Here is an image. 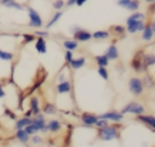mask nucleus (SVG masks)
<instances>
[{
    "instance_id": "50",
    "label": "nucleus",
    "mask_w": 155,
    "mask_h": 147,
    "mask_svg": "<svg viewBox=\"0 0 155 147\" xmlns=\"http://www.w3.org/2000/svg\"><path fill=\"white\" fill-rule=\"evenodd\" d=\"M147 2H154V0H145Z\"/></svg>"
},
{
    "instance_id": "49",
    "label": "nucleus",
    "mask_w": 155,
    "mask_h": 147,
    "mask_svg": "<svg viewBox=\"0 0 155 147\" xmlns=\"http://www.w3.org/2000/svg\"><path fill=\"white\" fill-rule=\"evenodd\" d=\"M7 1H10V0H0V4H1L2 6H4V5H5L6 2H7Z\"/></svg>"
},
{
    "instance_id": "17",
    "label": "nucleus",
    "mask_w": 155,
    "mask_h": 147,
    "mask_svg": "<svg viewBox=\"0 0 155 147\" xmlns=\"http://www.w3.org/2000/svg\"><path fill=\"white\" fill-rule=\"evenodd\" d=\"M85 62H86V60L84 58V57H79V58H73L70 62H69V64H70V67L73 68V69H80L81 67H84V64H85Z\"/></svg>"
},
{
    "instance_id": "28",
    "label": "nucleus",
    "mask_w": 155,
    "mask_h": 147,
    "mask_svg": "<svg viewBox=\"0 0 155 147\" xmlns=\"http://www.w3.org/2000/svg\"><path fill=\"white\" fill-rule=\"evenodd\" d=\"M142 83H143V86L145 85L147 87H153V86L155 85V84H154V81H153V79L150 78V75H149V74H145V75L143 77Z\"/></svg>"
},
{
    "instance_id": "27",
    "label": "nucleus",
    "mask_w": 155,
    "mask_h": 147,
    "mask_svg": "<svg viewBox=\"0 0 155 147\" xmlns=\"http://www.w3.org/2000/svg\"><path fill=\"white\" fill-rule=\"evenodd\" d=\"M62 15H63V13H62L61 11H58V12H56V13L53 15V17L51 18V21H50V22L47 23V26H46V28H47V29H48V28H51V27H52V26H53V24H54V23H56V22H57V21H58V19L61 18V17H62Z\"/></svg>"
},
{
    "instance_id": "21",
    "label": "nucleus",
    "mask_w": 155,
    "mask_h": 147,
    "mask_svg": "<svg viewBox=\"0 0 155 147\" xmlns=\"http://www.w3.org/2000/svg\"><path fill=\"white\" fill-rule=\"evenodd\" d=\"M47 129H48V131H52V132H56V131H58L59 129H61V123L58 121V120H51V121H48L47 123Z\"/></svg>"
},
{
    "instance_id": "38",
    "label": "nucleus",
    "mask_w": 155,
    "mask_h": 147,
    "mask_svg": "<svg viewBox=\"0 0 155 147\" xmlns=\"http://www.w3.org/2000/svg\"><path fill=\"white\" fill-rule=\"evenodd\" d=\"M64 58H65V62H70L71 60H73V52L70 51V50H67V52H65V56H64Z\"/></svg>"
},
{
    "instance_id": "39",
    "label": "nucleus",
    "mask_w": 155,
    "mask_h": 147,
    "mask_svg": "<svg viewBox=\"0 0 155 147\" xmlns=\"http://www.w3.org/2000/svg\"><path fill=\"white\" fill-rule=\"evenodd\" d=\"M5 114H6V115H8L12 120H16V118H17V117H16V114H15L12 111H10L8 108H5Z\"/></svg>"
},
{
    "instance_id": "14",
    "label": "nucleus",
    "mask_w": 155,
    "mask_h": 147,
    "mask_svg": "<svg viewBox=\"0 0 155 147\" xmlns=\"http://www.w3.org/2000/svg\"><path fill=\"white\" fill-rule=\"evenodd\" d=\"M16 138L19 142H22V143H27L29 141V134L24 130V128L23 129H17V131H16Z\"/></svg>"
},
{
    "instance_id": "22",
    "label": "nucleus",
    "mask_w": 155,
    "mask_h": 147,
    "mask_svg": "<svg viewBox=\"0 0 155 147\" xmlns=\"http://www.w3.org/2000/svg\"><path fill=\"white\" fill-rule=\"evenodd\" d=\"M63 46H64L67 50L73 51V50L78 49V41H76L75 39H74V40H65V41L63 43Z\"/></svg>"
},
{
    "instance_id": "24",
    "label": "nucleus",
    "mask_w": 155,
    "mask_h": 147,
    "mask_svg": "<svg viewBox=\"0 0 155 147\" xmlns=\"http://www.w3.org/2000/svg\"><path fill=\"white\" fill-rule=\"evenodd\" d=\"M4 6H6V7H10V9H16V10H19V11H22V10H24V7L19 4V2H17V1H15V0H10V1H7Z\"/></svg>"
},
{
    "instance_id": "19",
    "label": "nucleus",
    "mask_w": 155,
    "mask_h": 147,
    "mask_svg": "<svg viewBox=\"0 0 155 147\" xmlns=\"http://www.w3.org/2000/svg\"><path fill=\"white\" fill-rule=\"evenodd\" d=\"M30 123H31V119H30L29 117H23L22 119H19V120L16 121L15 128H16V130H17V129H23L24 126H27V125L30 124Z\"/></svg>"
},
{
    "instance_id": "4",
    "label": "nucleus",
    "mask_w": 155,
    "mask_h": 147,
    "mask_svg": "<svg viewBox=\"0 0 155 147\" xmlns=\"http://www.w3.org/2000/svg\"><path fill=\"white\" fill-rule=\"evenodd\" d=\"M128 89H130L131 94H133L136 96H139L143 92V83H142V79H139L137 77L131 78L130 81H128Z\"/></svg>"
},
{
    "instance_id": "34",
    "label": "nucleus",
    "mask_w": 155,
    "mask_h": 147,
    "mask_svg": "<svg viewBox=\"0 0 155 147\" xmlns=\"http://www.w3.org/2000/svg\"><path fill=\"white\" fill-rule=\"evenodd\" d=\"M111 29H113L116 34H124V33H125V30H126L122 26H119V24H117V26H113V27H111Z\"/></svg>"
},
{
    "instance_id": "29",
    "label": "nucleus",
    "mask_w": 155,
    "mask_h": 147,
    "mask_svg": "<svg viewBox=\"0 0 155 147\" xmlns=\"http://www.w3.org/2000/svg\"><path fill=\"white\" fill-rule=\"evenodd\" d=\"M0 58L4 60V61H11V60H13V53L8 52V51L0 50Z\"/></svg>"
},
{
    "instance_id": "41",
    "label": "nucleus",
    "mask_w": 155,
    "mask_h": 147,
    "mask_svg": "<svg viewBox=\"0 0 155 147\" xmlns=\"http://www.w3.org/2000/svg\"><path fill=\"white\" fill-rule=\"evenodd\" d=\"M130 2V0H117V4H119V6H121V7H126V5Z\"/></svg>"
},
{
    "instance_id": "1",
    "label": "nucleus",
    "mask_w": 155,
    "mask_h": 147,
    "mask_svg": "<svg viewBox=\"0 0 155 147\" xmlns=\"http://www.w3.org/2000/svg\"><path fill=\"white\" fill-rule=\"evenodd\" d=\"M117 129L116 126H111V125H105V126H102L99 128V131H98V137L103 141H111L114 138H116L119 136L117 134Z\"/></svg>"
},
{
    "instance_id": "46",
    "label": "nucleus",
    "mask_w": 155,
    "mask_h": 147,
    "mask_svg": "<svg viewBox=\"0 0 155 147\" xmlns=\"http://www.w3.org/2000/svg\"><path fill=\"white\" fill-rule=\"evenodd\" d=\"M31 114H33V113H31V111L29 109V111H27V112L24 113V117H29V118H30V115H31Z\"/></svg>"
},
{
    "instance_id": "7",
    "label": "nucleus",
    "mask_w": 155,
    "mask_h": 147,
    "mask_svg": "<svg viewBox=\"0 0 155 147\" xmlns=\"http://www.w3.org/2000/svg\"><path fill=\"white\" fill-rule=\"evenodd\" d=\"M138 120L144 123L145 125L150 126L151 130L155 131V117L154 115H145V114H139L138 115Z\"/></svg>"
},
{
    "instance_id": "43",
    "label": "nucleus",
    "mask_w": 155,
    "mask_h": 147,
    "mask_svg": "<svg viewBox=\"0 0 155 147\" xmlns=\"http://www.w3.org/2000/svg\"><path fill=\"white\" fill-rule=\"evenodd\" d=\"M75 1H76V0H68V1H67V6H73V5H75Z\"/></svg>"
},
{
    "instance_id": "48",
    "label": "nucleus",
    "mask_w": 155,
    "mask_h": 147,
    "mask_svg": "<svg viewBox=\"0 0 155 147\" xmlns=\"http://www.w3.org/2000/svg\"><path fill=\"white\" fill-rule=\"evenodd\" d=\"M64 78H65V75H64V74H62V75H59L58 80H59V81H63V80H64Z\"/></svg>"
},
{
    "instance_id": "37",
    "label": "nucleus",
    "mask_w": 155,
    "mask_h": 147,
    "mask_svg": "<svg viewBox=\"0 0 155 147\" xmlns=\"http://www.w3.org/2000/svg\"><path fill=\"white\" fill-rule=\"evenodd\" d=\"M31 142H33L34 145H39V143L42 142V137H40V136H38V135L34 134V136L31 137Z\"/></svg>"
},
{
    "instance_id": "25",
    "label": "nucleus",
    "mask_w": 155,
    "mask_h": 147,
    "mask_svg": "<svg viewBox=\"0 0 155 147\" xmlns=\"http://www.w3.org/2000/svg\"><path fill=\"white\" fill-rule=\"evenodd\" d=\"M109 36V32H105V30H97L92 34V38L94 39H107Z\"/></svg>"
},
{
    "instance_id": "11",
    "label": "nucleus",
    "mask_w": 155,
    "mask_h": 147,
    "mask_svg": "<svg viewBox=\"0 0 155 147\" xmlns=\"http://www.w3.org/2000/svg\"><path fill=\"white\" fill-rule=\"evenodd\" d=\"M35 50H36L39 53H41V55H45V53L47 52L46 41H45V39H44L42 36H39V38H38V40H36V43H35Z\"/></svg>"
},
{
    "instance_id": "8",
    "label": "nucleus",
    "mask_w": 155,
    "mask_h": 147,
    "mask_svg": "<svg viewBox=\"0 0 155 147\" xmlns=\"http://www.w3.org/2000/svg\"><path fill=\"white\" fill-rule=\"evenodd\" d=\"M73 35H74V39H75L76 41H88V40L92 38V34H91L90 32L82 30V29L78 30V32L74 33Z\"/></svg>"
},
{
    "instance_id": "31",
    "label": "nucleus",
    "mask_w": 155,
    "mask_h": 147,
    "mask_svg": "<svg viewBox=\"0 0 155 147\" xmlns=\"http://www.w3.org/2000/svg\"><path fill=\"white\" fill-rule=\"evenodd\" d=\"M22 36H23V43H24V44L31 43V41H34V39H35V35H34V34H28V33L22 34Z\"/></svg>"
},
{
    "instance_id": "33",
    "label": "nucleus",
    "mask_w": 155,
    "mask_h": 147,
    "mask_svg": "<svg viewBox=\"0 0 155 147\" xmlns=\"http://www.w3.org/2000/svg\"><path fill=\"white\" fill-rule=\"evenodd\" d=\"M94 125H96L97 128L105 126V125H108V120H107V119H104V118H98V119H97V121L94 123Z\"/></svg>"
},
{
    "instance_id": "36",
    "label": "nucleus",
    "mask_w": 155,
    "mask_h": 147,
    "mask_svg": "<svg viewBox=\"0 0 155 147\" xmlns=\"http://www.w3.org/2000/svg\"><path fill=\"white\" fill-rule=\"evenodd\" d=\"M63 6H64V1H63V0H54V2H53V9L61 10Z\"/></svg>"
},
{
    "instance_id": "10",
    "label": "nucleus",
    "mask_w": 155,
    "mask_h": 147,
    "mask_svg": "<svg viewBox=\"0 0 155 147\" xmlns=\"http://www.w3.org/2000/svg\"><path fill=\"white\" fill-rule=\"evenodd\" d=\"M131 67H132L136 72L143 70V61H142V55H140V52H138V53L133 57V60H132V62H131Z\"/></svg>"
},
{
    "instance_id": "16",
    "label": "nucleus",
    "mask_w": 155,
    "mask_h": 147,
    "mask_svg": "<svg viewBox=\"0 0 155 147\" xmlns=\"http://www.w3.org/2000/svg\"><path fill=\"white\" fill-rule=\"evenodd\" d=\"M71 90V86H70V83L69 81H59V84L57 85V92L58 94H67Z\"/></svg>"
},
{
    "instance_id": "23",
    "label": "nucleus",
    "mask_w": 155,
    "mask_h": 147,
    "mask_svg": "<svg viewBox=\"0 0 155 147\" xmlns=\"http://www.w3.org/2000/svg\"><path fill=\"white\" fill-rule=\"evenodd\" d=\"M42 112L45 114H54L56 113V106L53 103H46L42 107Z\"/></svg>"
},
{
    "instance_id": "12",
    "label": "nucleus",
    "mask_w": 155,
    "mask_h": 147,
    "mask_svg": "<svg viewBox=\"0 0 155 147\" xmlns=\"http://www.w3.org/2000/svg\"><path fill=\"white\" fill-rule=\"evenodd\" d=\"M98 117H96L94 114H91V113H82L81 115V120L85 125L90 126V125H94V123L97 121Z\"/></svg>"
},
{
    "instance_id": "35",
    "label": "nucleus",
    "mask_w": 155,
    "mask_h": 147,
    "mask_svg": "<svg viewBox=\"0 0 155 147\" xmlns=\"http://www.w3.org/2000/svg\"><path fill=\"white\" fill-rule=\"evenodd\" d=\"M130 19H144V15L143 13H140V12H134V13H132L130 17H128Z\"/></svg>"
},
{
    "instance_id": "5",
    "label": "nucleus",
    "mask_w": 155,
    "mask_h": 147,
    "mask_svg": "<svg viewBox=\"0 0 155 147\" xmlns=\"http://www.w3.org/2000/svg\"><path fill=\"white\" fill-rule=\"evenodd\" d=\"M126 23H127V27H126L127 32L132 33V34H134L138 30H142L144 28V23H143L142 19H130V18H127Z\"/></svg>"
},
{
    "instance_id": "15",
    "label": "nucleus",
    "mask_w": 155,
    "mask_h": 147,
    "mask_svg": "<svg viewBox=\"0 0 155 147\" xmlns=\"http://www.w3.org/2000/svg\"><path fill=\"white\" fill-rule=\"evenodd\" d=\"M153 36H154V33H153V30H151L150 24H145L144 28L142 29V38H143V40L150 41V40L153 39Z\"/></svg>"
},
{
    "instance_id": "30",
    "label": "nucleus",
    "mask_w": 155,
    "mask_h": 147,
    "mask_svg": "<svg viewBox=\"0 0 155 147\" xmlns=\"http://www.w3.org/2000/svg\"><path fill=\"white\" fill-rule=\"evenodd\" d=\"M24 130L29 134V135H34V134H36L39 130H38V128L33 124V123H30V124H28L27 126H24Z\"/></svg>"
},
{
    "instance_id": "6",
    "label": "nucleus",
    "mask_w": 155,
    "mask_h": 147,
    "mask_svg": "<svg viewBox=\"0 0 155 147\" xmlns=\"http://www.w3.org/2000/svg\"><path fill=\"white\" fill-rule=\"evenodd\" d=\"M122 115L124 114L117 113V112H107V113H103V114L98 115V118H104L107 120H113V121H121Z\"/></svg>"
},
{
    "instance_id": "32",
    "label": "nucleus",
    "mask_w": 155,
    "mask_h": 147,
    "mask_svg": "<svg viewBox=\"0 0 155 147\" xmlns=\"http://www.w3.org/2000/svg\"><path fill=\"white\" fill-rule=\"evenodd\" d=\"M98 74H99L104 80H108V79H109L108 70L105 69V67H99V68H98Z\"/></svg>"
},
{
    "instance_id": "20",
    "label": "nucleus",
    "mask_w": 155,
    "mask_h": 147,
    "mask_svg": "<svg viewBox=\"0 0 155 147\" xmlns=\"http://www.w3.org/2000/svg\"><path fill=\"white\" fill-rule=\"evenodd\" d=\"M96 62L99 67H107L109 64V58L105 55H98L96 56Z\"/></svg>"
},
{
    "instance_id": "18",
    "label": "nucleus",
    "mask_w": 155,
    "mask_h": 147,
    "mask_svg": "<svg viewBox=\"0 0 155 147\" xmlns=\"http://www.w3.org/2000/svg\"><path fill=\"white\" fill-rule=\"evenodd\" d=\"M30 111H31L33 115H36L38 113H40V106H39L38 97H31L30 98Z\"/></svg>"
},
{
    "instance_id": "47",
    "label": "nucleus",
    "mask_w": 155,
    "mask_h": 147,
    "mask_svg": "<svg viewBox=\"0 0 155 147\" xmlns=\"http://www.w3.org/2000/svg\"><path fill=\"white\" fill-rule=\"evenodd\" d=\"M150 27H151V30H153V33H154V35H155V21L150 24Z\"/></svg>"
},
{
    "instance_id": "40",
    "label": "nucleus",
    "mask_w": 155,
    "mask_h": 147,
    "mask_svg": "<svg viewBox=\"0 0 155 147\" xmlns=\"http://www.w3.org/2000/svg\"><path fill=\"white\" fill-rule=\"evenodd\" d=\"M35 35H39V36L45 38V36H48V33H47L46 30H36V32H35Z\"/></svg>"
},
{
    "instance_id": "2",
    "label": "nucleus",
    "mask_w": 155,
    "mask_h": 147,
    "mask_svg": "<svg viewBox=\"0 0 155 147\" xmlns=\"http://www.w3.org/2000/svg\"><path fill=\"white\" fill-rule=\"evenodd\" d=\"M144 107L138 103V102H130L128 104H126L122 109H121V114H125V113H131V114H134V115H139V114H143L144 113Z\"/></svg>"
},
{
    "instance_id": "26",
    "label": "nucleus",
    "mask_w": 155,
    "mask_h": 147,
    "mask_svg": "<svg viewBox=\"0 0 155 147\" xmlns=\"http://www.w3.org/2000/svg\"><path fill=\"white\" fill-rule=\"evenodd\" d=\"M138 7H139V0H130V2L126 5L125 9L130 11H136Z\"/></svg>"
},
{
    "instance_id": "42",
    "label": "nucleus",
    "mask_w": 155,
    "mask_h": 147,
    "mask_svg": "<svg viewBox=\"0 0 155 147\" xmlns=\"http://www.w3.org/2000/svg\"><path fill=\"white\" fill-rule=\"evenodd\" d=\"M85 1H87V0H76V1H75V5H78V6H82Z\"/></svg>"
},
{
    "instance_id": "13",
    "label": "nucleus",
    "mask_w": 155,
    "mask_h": 147,
    "mask_svg": "<svg viewBox=\"0 0 155 147\" xmlns=\"http://www.w3.org/2000/svg\"><path fill=\"white\" fill-rule=\"evenodd\" d=\"M105 56L109 58V60H116L119 57V50L115 45H109V47L105 51Z\"/></svg>"
},
{
    "instance_id": "9",
    "label": "nucleus",
    "mask_w": 155,
    "mask_h": 147,
    "mask_svg": "<svg viewBox=\"0 0 155 147\" xmlns=\"http://www.w3.org/2000/svg\"><path fill=\"white\" fill-rule=\"evenodd\" d=\"M142 61H143V70H147L148 67L155 64V55L144 53V55H142Z\"/></svg>"
},
{
    "instance_id": "44",
    "label": "nucleus",
    "mask_w": 155,
    "mask_h": 147,
    "mask_svg": "<svg viewBox=\"0 0 155 147\" xmlns=\"http://www.w3.org/2000/svg\"><path fill=\"white\" fill-rule=\"evenodd\" d=\"M80 29H81L80 27H73V28H71V33L74 34V33H76V32H78V30H80Z\"/></svg>"
},
{
    "instance_id": "3",
    "label": "nucleus",
    "mask_w": 155,
    "mask_h": 147,
    "mask_svg": "<svg viewBox=\"0 0 155 147\" xmlns=\"http://www.w3.org/2000/svg\"><path fill=\"white\" fill-rule=\"evenodd\" d=\"M28 16H29V27L40 28L42 26V19L36 10L33 7H28Z\"/></svg>"
},
{
    "instance_id": "45",
    "label": "nucleus",
    "mask_w": 155,
    "mask_h": 147,
    "mask_svg": "<svg viewBox=\"0 0 155 147\" xmlns=\"http://www.w3.org/2000/svg\"><path fill=\"white\" fill-rule=\"evenodd\" d=\"M4 96H5V91H4L2 86L0 85V98H1V97H4Z\"/></svg>"
},
{
    "instance_id": "51",
    "label": "nucleus",
    "mask_w": 155,
    "mask_h": 147,
    "mask_svg": "<svg viewBox=\"0 0 155 147\" xmlns=\"http://www.w3.org/2000/svg\"><path fill=\"white\" fill-rule=\"evenodd\" d=\"M154 2H155V0H154ZM154 7H155V4H154Z\"/></svg>"
}]
</instances>
